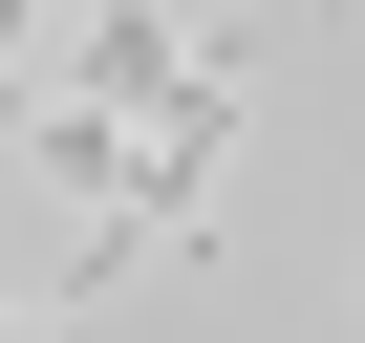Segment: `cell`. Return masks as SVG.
Returning <instances> with one entry per match:
<instances>
[{"label": "cell", "instance_id": "1", "mask_svg": "<svg viewBox=\"0 0 365 343\" xmlns=\"http://www.w3.org/2000/svg\"><path fill=\"white\" fill-rule=\"evenodd\" d=\"M22 343H65V300H22Z\"/></svg>", "mask_w": 365, "mask_h": 343}]
</instances>
